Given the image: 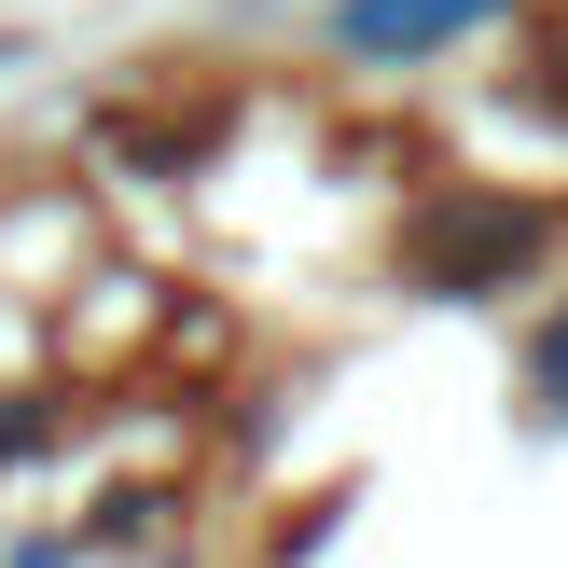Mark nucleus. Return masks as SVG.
<instances>
[{
    "label": "nucleus",
    "instance_id": "1",
    "mask_svg": "<svg viewBox=\"0 0 568 568\" xmlns=\"http://www.w3.org/2000/svg\"><path fill=\"white\" fill-rule=\"evenodd\" d=\"M527 236H541V222H527L514 194H444V209L403 222V277L416 292H499V277L527 264Z\"/></svg>",
    "mask_w": 568,
    "mask_h": 568
},
{
    "label": "nucleus",
    "instance_id": "2",
    "mask_svg": "<svg viewBox=\"0 0 568 568\" xmlns=\"http://www.w3.org/2000/svg\"><path fill=\"white\" fill-rule=\"evenodd\" d=\"M486 14L499 0H347L333 28H347L361 55H430V42H458V28H486Z\"/></svg>",
    "mask_w": 568,
    "mask_h": 568
},
{
    "label": "nucleus",
    "instance_id": "3",
    "mask_svg": "<svg viewBox=\"0 0 568 568\" xmlns=\"http://www.w3.org/2000/svg\"><path fill=\"white\" fill-rule=\"evenodd\" d=\"M527 375H541V403L568 416V305H555V320H541V333H527Z\"/></svg>",
    "mask_w": 568,
    "mask_h": 568
}]
</instances>
